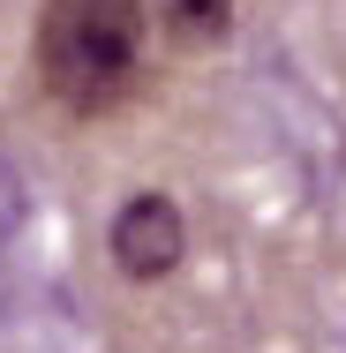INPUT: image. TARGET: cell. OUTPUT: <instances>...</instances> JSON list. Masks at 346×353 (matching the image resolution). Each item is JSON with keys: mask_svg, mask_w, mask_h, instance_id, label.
I'll list each match as a JSON object with an SVG mask.
<instances>
[{"mask_svg": "<svg viewBox=\"0 0 346 353\" xmlns=\"http://www.w3.org/2000/svg\"><path fill=\"white\" fill-rule=\"evenodd\" d=\"M151 8L158 0H46L30 61L53 105L68 113H113L151 75Z\"/></svg>", "mask_w": 346, "mask_h": 353, "instance_id": "1", "label": "cell"}, {"mask_svg": "<svg viewBox=\"0 0 346 353\" xmlns=\"http://www.w3.org/2000/svg\"><path fill=\"white\" fill-rule=\"evenodd\" d=\"M106 256H113V271L128 285H166L181 263H189V218L173 196H158V188H136L113 225H106Z\"/></svg>", "mask_w": 346, "mask_h": 353, "instance_id": "2", "label": "cell"}, {"mask_svg": "<svg viewBox=\"0 0 346 353\" xmlns=\"http://www.w3.org/2000/svg\"><path fill=\"white\" fill-rule=\"evenodd\" d=\"M233 8H241V0H158V23H166V38H173V46L211 53V46H226Z\"/></svg>", "mask_w": 346, "mask_h": 353, "instance_id": "3", "label": "cell"}]
</instances>
